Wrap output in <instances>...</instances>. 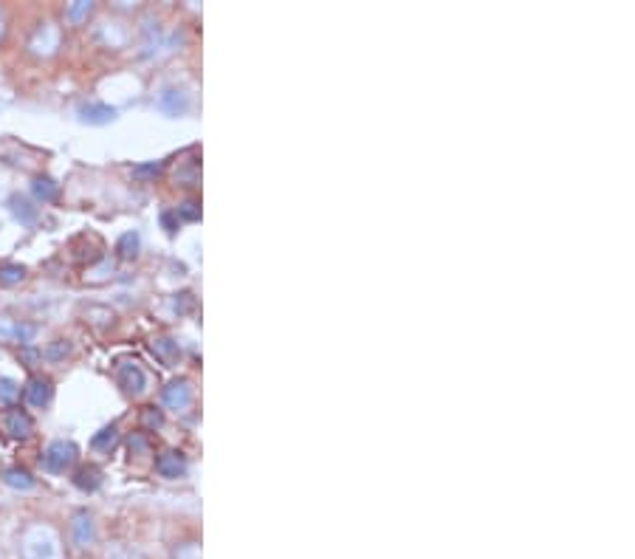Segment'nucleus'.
Returning a JSON list of instances; mask_svg holds the SVG:
<instances>
[{
  "mask_svg": "<svg viewBox=\"0 0 635 559\" xmlns=\"http://www.w3.org/2000/svg\"><path fill=\"white\" fill-rule=\"evenodd\" d=\"M161 224L167 226V232H170V235L175 232V217H172V215H164V217H161Z\"/></svg>",
  "mask_w": 635,
  "mask_h": 559,
  "instance_id": "nucleus-22",
  "label": "nucleus"
},
{
  "mask_svg": "<svg viewBox=\"0 0 635 559\" xmlns=\"http://www.w3.org/2000/svg\"><path fill=\"white\" fill-rule=\"evenodd\" d=\"M116 376H119V384H122L128 393H133V395L144 393V387H147V376H144V370L136 362H119Z\"/></svg>",
  "mask_w": 635,
  "mask_h": 559,
  "instance_id": "nucleus-2",
  "label": "nucleus"
},
{
  "mask_svg": "<svg viewBox=\"0 0 635 559\" xmlns=\"http://www.w3.org/2000/svg\"><path fill=\"white\" fill-rule=\"evenodd\" d=\"M17 398H20V387L12 379L0 376V404H3V407H14Z\"/></svg>",
  "mask_w": 635,
  "mask_h": 559,
  "instance_id": "nucleus-17",
  "label": "nucleus"
},
{
  "mask_svg": "<svg viewBox=\"0 0 635 559\" xmlns=\"http://www.w3.org/2000/svg\"><path fill=\"white\" fill-rule=\"evenodd\" d=\"M74 483L85 491H94L99 483H102V472L97 469V466H82V469L74 475Z\"/></svg>",
  "mask_w": 635,
  "mask_h": 559,
  "instance_id": "nucleus-8",
  "label": "nucleus"
},
{
  "mask_svg": "<svg viewBox=\"0 0 635 559\" xmlns=\"http://www.w3.org/2000/svg\"><path fill=\"white\" fill-rule=\"evenodd\" d=\"M116 441H119L116 426H105L99 435H94V441H90V447L99 449V452H110V449L116 447Z\"/></svg>",
  "mask_w": 635,
  "mask_h": 559,
  "instance_id": "nucleus-14",
  "label": "nucleus"
},
{
  "mask_svg": "<svg viewBox=\"0 0 635 559\" xmlns=\"http://www.w3.org/2000/svg\"><path fill=\"white\" fill-rule=\"evenodd\" d=\"M26 280V268L23 266H14V263H6L0 266V286H17Z\"/></svg>",
  "mask_w": 635,
  "mask_h": 559,
  "instance_id": "nucleus-16",
  "label": "nucleus"
},
{
  "mask_svg": "<svg viewBox=\"0 0 635 559\" xmlns=\"http://www.w3.org/2000/svg\"><path fill=\"white\" fill-rule=\"evenodd\" d=\"M85 12H90V3H82V6H74V9H71V17H79V14H85Z\"/></svg>",
  "mask_w": 635,
  "mask_h": 559,
  "instance_id": "nucleus-23",
  "label": "nucleus"
},
{
  "mask_svg": "<svg viewBox=\"0 0 635 559\" xmlns=\"http://www.w3.org/2000/svg\"><path fill=\"white\" fill-rule=\"evenodd\" d=\"M153 353H156L164 364H175L178 356H181V351H178V345H175L172 339H156V342H153Z\"/></svg>",
  "mask_w": 635,
  "mask_h": 559,
  "instance_id": "nucleus-9",
  "label": "nucleus"
},
{
  "mask_svg": "<svg viewBox=\"0 0 635 559\" xmlns=\"http://www.w3.org/2000/svg\"><path fill=\"white\" fill-rule=\"evenodd\" d=\"M3 483L12 486V489H32L34 486V478L23 472V469H6L3 472Z\"/></svg>",
  "mask_w": 635,
  "mask_h": 559,
  "instance_id": "nucleus-15",
  "label": "nucleus"
},
{
  "mask_svg": "<svg viewBox=\"0 0 635 559\" xmlns=\"http://www.w3.org/2000/svg\"><path fill=\"white\" fill-rule=\"evenodd\" d=\"M79 119L88 121V124H108L116 119V108H108V105H99V102H88L79 108Z\"/></svg>",
  "mask_w": 635,
  "mask_h": 559,
  "instance_id": "nucleus-4",
  "label": "nucleus"
},
{
  "mask_svg": "<svg viewBox=\"0 0 635 559\" xmlns=\"http://www.w3.org/2000/svg\"><path fill=\"white\" fill-rule=\"evenodd\" d=\"M164 404H170V407L175 410H184L187 404H190V387L187 382H172L164 387Z\"/></svg>",
  "mask_w": 635,
  "mask_h": 559,
  "instance_id": "nucleus-7",
  "label": "nucleus"
},
{
  "mask_svg": "<svg viewBox=\"0 0 635 559\" xmlns=\"http://www.w3.org/2000/svg\"><path fill=\"white\" fill-rule=\"evenodd\" d=\"M12 212H14V217H20V221L23 224H32L34 221V217H37V209L32 206V204H28L26 198H20V195H12Z\"/></svg>",
  "mask_w": 635,
  "mask_h": 559,
  "instance_id": "nucleus-13",
  "label": "nucleus"
},
{
  "mask_svg": "<svg viewBox=\"0 0 635 559\" xmlns=\"http://www.w3.org/2000/svg\"><path fill=\"white\" fill-rule=\"evenodd\" d=\"M3 429L12 435V438H28V435L34 432V421L28 418L23 410L12 407V410L3 415Z\"/></svg>",
  "mask_w": 635,
  "mask_h": 559,
  "instance_id": "nucleus-3",
  "label": "nucleus"
},
{
  "mask_svg": "<svg viewBox=\"0 0 635 559\" xmlns=\"http://www.w3.org/2000/svg\"><path fill=\"white\" fill-rule=\"evenodd\" d=\"M34 195H37L40 201H57L59 186H57L48 175H37V178H34Z\"/></svg>",
  "mask_w": 635,
  "mask_h": 559,
  "instance_id": "nucleus-12",
  "label": "nucleus"
},
{
  "mask_svg": "<svg viewBox=\"0 0 635 559\" xmlns=\"http://www.w3.org/2000/svg\"><path fill=\"white\" fill-rule=\"evenodd\" d=\"M74 537L79 545H88L90 540H94V525H90V517L82 511L74 517Z\"/></svg>",
  "mask_w": 635,
  "mask_h": 559,
  "instance_id": "nucleus-10",
  "label": "nucleus"
},
{
  "mask_svg": "<svg viewBox=\"0 0 635 559\" xmlns=\"http://www.w3.org/2000/svg\"><path fill=\"white\" fill-rule=\"evenodd\" d=\"M147 441H144V435H133L130 438V452H147Z\"/></svg>",
  "mask_w": 635,
  "mask_h": 559,
  "instance_id": "nucleus-21",
  "label": "nucleus"
},
{
  "mask_svg": "<svg viewBox=\"0 0 635 559\" xmlns=\"http://www.w3.org/2000/svg\"><path fill=\"white\" fill-rule=\"evenodd\" d=\"M161 173V164H147V167H136L133 170V175H139V178H144V175H159Z\"/></svg>",
  "mask_w": 635,
  "mask_h": 559,
  "instance_id": "nucleus-20",
  "label": "nucleus"
},
{
  "mask_svg": "<svg viewBox=\"0 0 635 559\" xmlns=\"http://www.w3.org/2000/svg\"><path fill=\"white\" fill-rule=\"evenodd\" d=\"M116 252H119V257H122V260H133L139 255V235L136 232L122 235V237H119V243H116Z\"/></svg>",
  "mask_w": 635,
  "mask_h": 559,
  "instance_id": "nucleus-11",
  "label": "nucleus"
},
{
  "mask_svg": "<svg viewBox=\"0 0 635 559\" xmlns=\"http://www.w3.org/2000/svg\"><path fill=\"white\" fill-rule=\"evenodd\" d=\"M181 217H187V221H198V217H201V209H198V204L187 201L184 206H181Z\"/></svg>",
  "mask_w": 635,
  "mask_h": 559,
  "instance_id": "nucleus-19",
  "label": "nucleus"
},
{
  "mask_svg": "<svg viewBox=\"0 0 635 559\" xmlns=\"http://www.w3.org/2000/svg\"><path fill=\"white\" fill-rule=\"evenodd\" d=\"M156 469H159V475H164V478H181V475L187 472V460L181 458L178 452H167V455L159 458Z\"/></svg>",
  "mask_w": 635,
  "mask_h": 559,
  "instance_id": "nucleus-6",
  "label": "nucleus"
},
{
  "mask_svg": "<svg viewBox=\"0 0 635 559\" xmlns=\"http://www.w3.org/2000/svg\"><path fill=\"white\" fill-rule=\"evenodd\" d=\"M77 460V447L71 441H54L48 444L46 455H43V463H46V469L59 475V472H65L68 466Z\"/></svg>",
  "mask_w": 635,
  "mask_h": 559,
  "instance_id": "nucleus-1",
  "label": "nucleus"
},
{
  "mask_svg": "<svg viewBox=\"0 0 635 559\" xmlns=\"http://www.w3.org/2000/svg\"><path fill=\"white\" fill-rule=\"evenodd\" d=\"M141 424H144V429H159L164 424V415L156 407H144L141 410Z\"/></svg>",
  "mask_w": 635,
  "mask_h": 559,
  "instance_id": "nucleus-18",
  "label": "nucleus"
},
{
  "mask_svg": "<svg viewBox=\"0 0 635 559\" xmlns=\"http://www.w3.org/2000/svg\"><path fill=\"white\" fill-rule=\"evenodd\" d=\"M26 395H28V401H32L34 407H46V404L51 401V395H54V387H51L48 379H40V376H37V379L28 382Z\"/></svg>",
  "mask_w": 635,
  "mask_h": 559,
  "instance_id": "nucleus-5",
  "label": "nucleus"
}]
</instances>
